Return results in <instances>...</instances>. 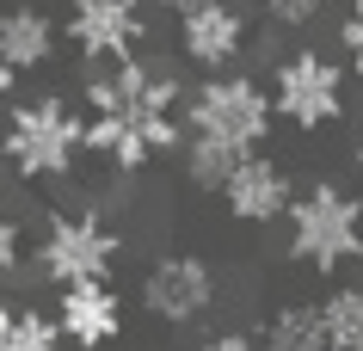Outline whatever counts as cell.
Wrapping results in <instances>:
<instances>
[{
  "mask_svg": "<svg viewBox=\"0 0 363 351\" xmlns=\"http://www.w3.org/2000/svg\"><path fill=\"white\" fill-rule=\"evenodd\" d=\"M25 253H31V240H25L19 216H13V210H6V204H0V284H6V277H19Z\"/></svg>",
  "mask_w": 363,
  "mask_h": 351,
  "instance_id": "ac0fdd59",
  "label": "cell"
},
{
  "mask_svg": "<svg viewBox=\"0 0 363 351\" xmlns=\"http://www.w3.org/2000/svg\"><path fill=\"white\" fill-rule=\"evenodd\" d=\"M62 50V25L43 13V6H6L0 13V62L13 68V74H38V68H50Z\"/></svg>",
  "mask_w": 363,
  "mask_h": 351,
  "instance_id": "8fae6325",
  "label": "cell"
},
{
  "mask_svg": "<svg viewBox=\"0 0 363 351\" xmlns=\"http://www.w3.org/2000/svg\"><path fill=\"white\" fill-rule=\"evenodd\" d=\"M68 43L74 56L93 68V62H123L142 56L148 43V6L142 0H68Z\"/></svg>",
  "mask_w": 363,
  "mask_h": 351,
  "instance_id": "52a82bcc",
  "label": "cell"
},
{
  "mask_svg": "<svg viewBox=\"0 0 363 351\" xmlns=\"http://www.w3.org/2000/svg\"><path fill=\"white\" fill-rule=\"evenodd\" d=\"M345 6H363V0H345Z\"/></svg>",
  "mask_w": 363,
  "mask_h": 351,
  "instance_id": "d4e9b609",
  "label": "cell"
},
{
  "mask_svg": "<svg viewBox=\"0 0 363 351\" xmlns=\"http://www.w3.org/2000/svg\"><path fill=\"white\" fill-rule=\"evenodd\" d=\"M6 333H13V308H0V351H6Z\"/></svg>",
  "mask_w": 363,
  "mask_h": 351,
  "instance_id": "cb8c5ba5",
  "label": "cell"
},
{
  "mask_svg": "<svg viewBox=\"0 0 363 351\" xmlns=\"http://www.w3.org/2000/svg\"><path fill=\"white\" fill-rule=\"evenodd\" d=\"M197 351H265V339L247 333V327H216V333L197 339Z\"/></svg>",
  "mask_w": 363,
  "mask_h": 351,
  "instance_id": "d6986e66",
  "label": "cell"
},
{
  "mask_svg": "<svg viewBox=\"0 0 363 351\" xmlns=\"http://www.w3.org/2000/svg\"><path fill=\"white\" fill-rule=\"evenodd\" d=\"M289 259L314 265L320 277L363 259V197H351L339 179H314L289 197Z\"/></svg>",
  "mask_w": 363,
  "mask_h": 351,
  "instance_id": "3957f363",
  "label": "cell"
},
{
  "mask_svg": "<svg viewBox=\"0 0 363 351\" xmlns=\"http://www.w3.org/2000/svg\"><path fill=\"white\" fill-rule=\"evenodd\" d=\"M222 210L240 222V228H271V222H284L289 216V197H296V179L277 155L265 148H252V155L234 160V173L222 179Z\"/></svg>",
  "mask_w": 363,
  "mask_h": 351,
  "instance_id": "ba28073f",
  "label": "cell"
},
{
  "mask_svg": "<svg viewBox=\"0 0 363 351\" xmlns=\"http://www.w3.org/2000/svg\"><path fill=\"white\" fill-rule=\"evenodd\" d=\"M86 155V111L68 93H31L13 99L0 117V160L31 185L68 179Z\"/></svg>",
  "mask_w": 363,
  "mask_h": 351,
  "instance_id": "6da1fadb",
  "label": "cell"
},
{
  "mask_svg": "<svg viewBox=\"0 0 363 351\" xmlns=\"http://www.w3.org/2000/svg\"><path fill=\"white\" fill-rule=\"evenodd\" d=\"M234 160H240V148H228V142L185 136V148H179V173H185L191 191H222V179L234 173Z\"/></svg>",
  "mask_w": 363,
  "mask_h": 351,
  "instance_id": "9a60e30c",
  "label": "cell"
},
{
  "mask_svg": "<svg viewBox=\"0 0 363 351\" xmlns=\"http://www.w3.org/2000/svg\"><path fill=\"white\" fill-rule=\"evenodd\" d=\"M135 296H142V308L160 327H197L222 302V277H216L210 259H197V253H160V259H148Z\"/></svg>",
  "mask_w": 363,
  "mask_h": 351,
  "instance_id": "8992f818",
  "label": "cell"
},
{
  "mask_svg": "<svg viewBox=\"0 0 363 351\" xmlns=\"http://www.w3.org/2000/svg\"><path fill=\"white\" fill-rule=\"evenodd\" d=\"M185 136H216L252 155V148H271V130H277V111H271V87L265 80L240 74V68H222V74H203L185 87Z\"/></svg>",
  "mask_w": 363,
  "mask_h": 351,
  "instance_id": "7a4b0ae2",
  "label": "cell"
},
{
  "mask_svg": "<svg viewBox=\"0 0 363 351\" xmlns=\"http://www.w3.org/2000/svg\"><path fill=\"white\" fill-rule=\"evenodd\" d=\"M179 56L203 68V74H222L247 56V13L234 0H210V6H191L179 13Z\"/></svg>",
  "mask_w": 363,
  "mask_h": 351,
  "instance_id": "9c48e42d",
  "label": "cell"
},
{
  "mask_svg": "<svg viewBox=\"0 0 363 351\" xmlns=\"http://www.w3.org/2000/svg\"><path fill=\"white\" fill-rule=\"evenodd\" d=\"M259 13H265L277 31H308V25H320L326 0H259Z\"/></svg>",
  "mask_w": 363,
  "mask_h": 351,
  "instance_id": "e0dca14e",
  "label": "cell"
},
{
  "mask_svg": "<svg viewBox=\"0 0 363 351\" xmlns=\"http://www.w3.org/2000/svg\"><path fill=\"white\" fill-rule=\"evenodd\" d=\"M167 13H191V6H210V0H160Z\"/></svg>",
  "mask_w": 363,
  "mask_h": 351,
  "instance_id": "603a6c76",
  "label": "cell"
},
{
  "mask_svg": "<svg viewBox=\"0 0 363 351\" xmlns=\"http://www.w3.org/2000/svg\"><path fill=\"white\" fill-rule=\"evenodd\" d=\"M6 351H68V339H62L56 314H43V308H13Z\"/></svg>",
  "mask_w": 363,
  "mask_h": 351,
  "instance_id": "2e32d148",
  "label": "cell"
},
{
  "mask_svg": "<svg viewBox=\"0 0 363 351\" xmlns=\"http://www.w3.org/2000/svg\"><path fill=\"white\" fill-rule=\"evenodd\" d=\"M50 314H56L62 339L74 351H105L123 333V296L111 284H68V290H56V308Z\"/></svg>",
  "mask_w": 363,
  "mask_h": 351,
  "instance_id": "30bf717a",
  "label": "cell"
},
{
  "mask_svg": "<svg viewBox=\"0 0 363 351\" xmlns=\"http://www.w3.org/2000/svg\"><path fill=\"white\" fill-rule=\"evenodd\" d=\"M271 111L289 130H326L345 117V68L326 50H289L271 68Z\"/></svg>",
  "mask_w": 363,
  "mask_h": 351,
  "instance_id": "5b68a950",
  "label": "cell"
},
{
  "mask_svg": "<svg viewBox=\"0 0 363 351\" xmlns=\"http://www.w3.org/2000/svg\"><path fill=\"white\" fill-rule=\"evenodd\" d=\"M351 173L363 179V130H357V142H351Z\"/></svg>",
  "mask_w": 363,
  "mask_h": 351,
  "instance_id": "7402d4cb",
  "label": "cell"
},
{
  "mask_svg": "<svg viewBox=\"0 0 363 351\" xmlns=\"http://www.w3.org/2000/svg\"><path fill=\"white\" fill-rule=\"evenodd\" d=\"M314 308H320L326 351H363V284H333Z\"/></svg>",
  "mask_w": 363,
  "mask_h": 351,
  "instance_id": "4fadbf2b",
  "label": "cell"
},
{
  "mask_svg": "<svg viewBox=\"0 0 363 351\" xmlns=\"http://www.w3.org/2000/svg\"><path fill=\"white\" fill-rule=\"evenodd\" d=\"M86 155H99L117 179H130V173H142V167L160 160L154 142H148V130H142L135 117H86Z\"/></svg>",
  "mask_w": 363,
  "mask_h": 351,
  "instance_id": "7c38bea8",
  "label": "cell"
},
{
  "mask_svg": "<svg viewBox=\"0 0 363 351\" xmlns=\"http://www.w3.org/2000/svg\"><path fill=\"white\" fill-rule=\"evenodd\" d=\"M117 253H123V240L93 204H80V210H50L43 216L38 240H31V265L50 290H68V284H111L117 272Z\"/></svg>",
  "mask_w": 363,
  "mask_h": 351,
  "instance_id": "277c9868",
  "label": "cell"
},
{
  "mask_svg": "<svg viewBox=\"0 0 363 351\" xmlns=\"http://www.w3.org/2000/svg\"><path fill=\"white\" fill-rule=\"evenodd\" d=\"M339 50H345V62L363 74V6H351V13L339 19Z\"/></svg>",
  "mask_w": 363,
  "mask_h": 351,
  "instance_id": "ffe728a7",
  "label": "cell"
},
{
  "mask_svg": "<svg viewBox=\"0 0 363 351\" xmlns=\"http://www.w3.org/2000/svg\"><path fill=\"white\" fill-rule=\"evenodd\" d=\"M13 93H19V74L0 62V117H6V105H13Z\"/></svg>",
  "mask_w": 363,
  "mask_h": 351,
  "instance_id": "44dd1931",
  "label": "cell"
},
{
  "mask_svg": "<svg viewBox=\"0 0 363 351\" xmlns=\"http://www.w3.org/2000/svg\"><path fill=\"white\" fill-rule=\"evenodd\" d=\"M265 351H326V333H320V308L314 302H284V308L265 321Z\"/></svg>",
  "mask_w": 363,
  "mask_h": 351,
  "instance_id": "5bb4252c",
  "label": "cell"
}]
</instances>
